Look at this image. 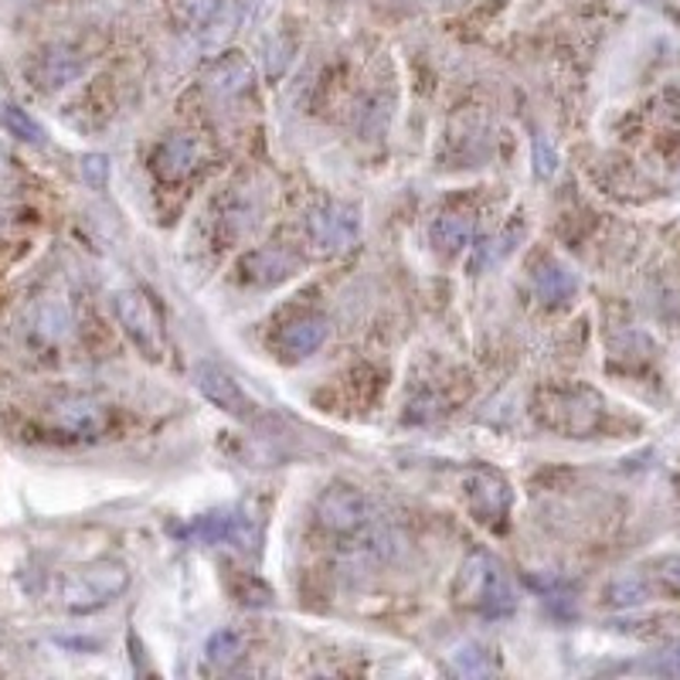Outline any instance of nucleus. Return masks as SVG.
Masks as SVG:
<instances>
[{"label": "nucleus", "instance_id": "obj_18", "mask_svg": "<svg viewBox=\"0 0 680 680\" xmlns=\"http://www.w3.org/2000/svg\"><path fill=\"white\" fill-rule=\"evenodd\" d=\"M527 229L524 224L517 221V224H511V229L501 236V239H490L487 245H477V259H473V269H487V265H493V262H501L504 255H511L517 245L514 242H521V236H524Z\"/></svg>", "mask_w": 680, "mask_h": 680}, {"label": "nucleus", "instance_id": "obj_12", "mask_svg": "<svg viewBox=\"0 0 680 680\" xmlns=\"http://www.w3.org/2000/svg\"><path fill=\"white\" fill-rule=\"evenodd\" d=\"M195 534L201 541H215V544H236V548H252L255 541V527L245 514L239 511H218V514H205L195 524Z\"/></svg>", "mask_w": 680, "mask_h": 680}, {"label": "nucleus", "instance_id": "obj_10", "mask_svg": "<svg viewBox=\"0 0 680 680\" xmlns=\"http://www.w3.org/2000/svg\"><path fill=\"white\" fill-rule=\"evenodd\" d=\"M198 164H201V144L188 133L167 136V140L154 150V170L160 180H167V185L185 180Z\"/></svg>", "mask_w": 680, "mask_h": 680}, {"label": "nucleus", "instance_id": "obj_19", "mask_svg": "<svg viewBox=\"0 0 680 680\" xmlns=\"http://www.w3.org/2000/svg\"><path fill=\"white\" fill-rule=\"evenodd\" d=\"M0 123H4L8 133L18 136V140H24V144H44V129L21 106H11V103L0 106Z\"/></svg>", "mask_w": 680, "mask_h": 680}, {"label": "nucleus", "instance_id": "obj_9", "mask_svg": "<svg viewBox=\"0 0 680 680\" xmlns=\"http://www.w3.org/2000/svg\"><path fill=\"white\" fill-rule=\"evenodd\" d=\"M296 269H300V259L290 249H280V245L252 249L239 262L242 283H249V286H276L283 280L296 276Z\"/></svg>", "mask_w": 680, "mask_h": 680}, {"label": "nucleus", "instance_id": "obj_22", "mask_svg": "<svg viewBox=\"0 0 680 680\" xmlns=\"http://www.w3.org/2000/svg\"><path fill=\"white\" fill-rule=\"evenodd\" d=\"M452 663H457L460 673H470V677H480V673L496 670V660H493L490 650H483L480 644H463L460 650H452Z\"/></svg>", "mask_w": 680, "mask_h": 680}, {"label": "nucleus", "instance_id": "obj_16", "mask_svg": "<svg viewBox=\"0 0 680 680\" xmlns=\"http://www.w3.org/2000/svg\"><path fill=\"white\" fill-rule=\"evenodd\" d=\"M55 416H59V426L75 432V436H88V432H100L106 416H103V408L96 401H88V398H69L55 408Z\"/></svg>", "mask_w": 680, "mask_h": 680}, {"label": "nucleus", "instance_id": "obj_11", "mask_svg": "<svg viewBox=\"0 0 680 680\" xmlns=\"http://www.w3.org/2000/svg\"><path fill=\"white\" fill-rule=\"evenodd\" d=\"M327 321L316 313H306V316H296L290 321L280 334H276V351L286 357V360H303L310 354H316L327 341Z\"/></svg>", "mask_w": 680, "mask_h": 680}, {"label": "nucleus", "instance_id": "obj_2", "mask_svg": "<svg viewBox=\"0 0 680 680\" xmlns=\"http://www.w3.org/2000/svg\"><path fill=\"white\" fill-rule=\"evenodd\" d=\"M452 599H457V606L483 616H508L517 606L511 578L504 575L501 562H493L487 552H473L463 562L457 585H452Z\"/></svg>", "mask_w": 680, "mask_h": 680}, {"label": "nucleus", "instance_id": "obj_17", "mask_svg": "<svg viewBox=\"0 0 680 680\" xmlns=\"http://www.w3.org/2000/svg\"><path fill=\"white\" fill-rule=\"evenodd\" d=\"M252 82V69L242 59H232L229 65H218V72L208 75V85L215 88L218 96H236Z\"/></svg>", "mask_w": 680, "mask_h": 680}, {"label": "nucleus", "instance_id": "obj_20", "mask_svg": "<svg viewBox=\"0 0 680 680\" xmlns=\"http://www.w3.org/2000/svg\"><path fill=\"white\" fill-rule=\"evenodd\" d=\"M208 660L215 663V667H232L242 653H245V644H242V637L236 629H221V632H215V637L208 640Z\"/></svg>", "mask_w": 680, "mask_h": 680}, {"label": "nucleus", "instance_id": "obj_15", "mask_svg": "<svg viewBox=\"0 0 680 680\" xmlns=\"http://www.w3.org/2000/svg\"><path fill=\"white\" fill-rule=\"evenodd\" d=\"M473 239V218L467 215H439L429 224V242L442 255H460Z\"/></svg>", "mask_w": 680, "mask_h": 680}, {"label": "nucleus", "instance_id": "obj_13", "mask_svg": "<svg viewBox=\"0 0 680 680\" xmlns=\"http://www.w3.org/2000/svg\"><path fill=\"white\" fill-rule=\"evenodd\" d=\"M534 293L541 303H548V306H565L575 293H578V280H575V272L565 269L558 259H541L534 265Z\"/></svg>", "mask_w": 680, "mask_h": 680}, {"label": "nucleus", "instance_id": "obj_6", "mask_svg": "<svg viewBox=\"0 0 680 680\" xmlns=\"http://www.w3.org/2000/svg\"><path fill=\"white\" fill-rule=\"evenodd\" d=\"M113 310H116V321L126 331V337L140 347L150 360H160L164 331H160V321H157L150 300L144 293H136V290H123V293L113 296Z\"/></svg>", "mask_w": 680, "mask_h": 680}, {"label": "nucleus", "instance_id": "obj_7", "mask_svg": "<svg viewBox=\"0 0 680 680\" xmlns=\"http://www.w3.org/2000/svg\"><path fill=\"white\" fill-rule=\"evenodd\" d=\"M511 504H514V493H511V487L501 473L477 467L467 477V508L483 527H490V531L504 527L508 514H511Z\"/></svg>", "mask_w": 680, "mask_h": 680}, {"label": "nucleus", "instance_id": "obj_5", "mask_svg": "<svg viewBox=\"0 0 680 680\" xmlns=\"http://www.w3.org/2000/svg\"><path fill=\"white\" fill-rule=\"evenodd\" d=\"M306 236L321 255H344L357 245L360 215L351 205H324L306 218Z\"/></svg>", "mask_w": 680, "mask_h": 680}, {"label": "nucleus", "instance_id": "obj_4", "mask_svg": "<svg viewBox=\"0 0 680 680\" xmlns=\"http://www.w3.org/2000/svg\"><path fill=\"white\" fill-rule=\"evenodd\" d=\"M316 524L331 537H351L372 524V501L357 487H331L316 501Z\"/></svg>", "mask_w": 680, "mask_h": 680}, {"label": "nucleus", "instance_id": "obj_14", "mask_svg": "<svg viewBox=\"0 0 680 680\" xmlns=\"http://www.w3.org/2000/svg\"><path fill=\"white\" fill-rule=\"evenodd\" d=\"M28 75L41 93H55V88H65L69 82H75L82 75V62H79V55H72L65 49H55V52L38 55V62L31 65Z\"/></svg>", "mask_w": 680, "mask_h": 680}, {"label": "nucleus", "instance_id": "obj_8", "mask_svg": "<svg viewBox=\"0 0 680 680\" xmlns=\"http://www.w3.org/2000/svg\"><path fill=\"white\" fill-rule=\"evenodd\" d=\"M195 385L215 408H221L224 416H232L239 422H252L259 416V405L252 401V395L224 368L211 365V360H201V365L195 368Z\"/></svg>", "mask_w": 680, "mask_h": 680}, {"label": "nucleus", "instance_id": "obj_3", "mask_svg": "<svg viewBox=\"0 0 680 680\" xmlns=\"http://www.w3.org/2000/svg\"><path fill=\"white\" fill-rule=\"evenodd\" d=\"M129 585V568L123 562L103 558L93 565H82L72 575L62 578V606L72 613H96L103 606H109L113 599H119Z\"/></svg>", "mask_w": 680, "mask_h": 680}, {"label": "nucleus", "instance_id": "obj_1", "mask_svg": "<svg viewBox=\"0 0 680 680\" xmlns=\"http://www.w3.org/2000/svg\"><path fill=\"white\" fill-rule=\"evenodd\" d=\"M531 412L541 429H548L565 439H585L603 429L606 422V398L588 385H555L534 395Z\"/></svg>", "mask_w": 680, "mask_h": 680}, {"label": "nucleus", "instance_id": "obj_26", "mask_svg": "<svg viewBox=\"0 0 680 680\" xmlns=\"http://www.w3.org/2000/svg\"><path fill=\"white\" fill-rule=\"evenodd\" d=\"M0 157H4V150H0Z\"/></svg>", "mask_w": 680, "mask_h": 680}, {"label": "nucleus", "instance_id": "obj_24", "mask_svg": "<svg viewBox=\"0 0 680 680\" xmlns=\"http://www.w3.org/2000/svg\"><path fill=\"white\" fill-rule=\"evenodd\" d=\"M657 578L663 588H670L673 596H680V555H667L657 562Z\"/></svg>", "mask_w": 680, "mask_h": 680}, {"label": "nucleus", "instance_id": "obj_21", "mask_svg": "<svg viewBox=\"0 0 680 680\" xmlns=\"http://www.w3.org/2000/svg\"><path fill=\"white\" fill-rule=\"evenodd\" d=\"M647 582L640 578V575H623V578H616L609 588H606V603L609 606H637V603H644L647 599Z\"/></svg>", "mask_w": 680, "mask_h": 680}, {"label": "nucleus", "instance_id": "obj_23", "mask_svg": "<svg viewBox=\"0 0 680 680\" xmlns=\"http://www.w3.org/2000/svg\"><path fill=\"white\" fill-rule=\"evenodd\" d=\"M215 8H218V0H177L174 4L177 18L185 21L188 28H201L215 14Z\"/></svg>", "mask_w": 680, "mask_h": 680}, {"label": "nucleus", "instance_id": "obj_25", "mask_svg": "<svg viewBox=\"0 0 680 680\" xmlns=\"http://www.w3.org/2000/svg\"><path fill=\"white\" fill-rule=\"evenodd\" d=\"M82 174L93 188H106V177H109V164L106 157H85L82 160Z\"/></svg>", "mask_w": 680, "mask_h": 680}]
</instances>
